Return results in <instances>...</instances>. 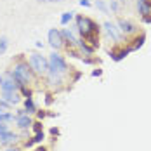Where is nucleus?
I'll return each instance as SVG.
<instances>
[{"mask_svg":"<svg viewBox=\"0 0 151 151\" xmlns=\"http://www.w3.org/2000/svg\"><path fill=\"white\" fill-rule=\"evenodd\" d=\"M76 28H78V31L83 37H87L91 33H99V28L96 26V23L92 19H89V17H83V16H78L76 17Z\"/></svg>","mask_w":151,"mask_h":151,"instance_id":"f257e3e1","label":"nucleus"},{"mask_svg":"<svg viewBox=\"0 0 151 151\" xmlns=\"http://www.w3.org/2000/svg\"><path fill=\"white\" fill-rule=\"evenodd\" d=\"M49 42H50V45L54 47V49H59L63 45V35H61V31H58V30L49 31Z\"/></svg>","mask_w":151,"mask_h":151,"instance_id":"423d86ee","label":"nucleus"},{"mask_svg":"<svg viewBox=\"0 0 151 151\" xmlns=\"http://www.w3.org/2000/svg\"><path fill=\"white\" fill-rule=\"evenodd\" d=\"M104 28H106V31H108V35L109 37H113V40H120V31L116 30V26L113 24V23H109V21H106L104 23Z\"/></svg>","mask_w":151,"mask_h":151,"instance_id":"0eeeda50","label":"nucleus"},{"mask_svg":"<svg viewBox=\"0 0 151 151\" xmlns=\"http://www.w3.org/2000/svg\"><path fill=\"white\" fill-rule=\"evenodd\" d=\"M17 80L14 78V75H11V73H4V75H0V87H2V91L4 92H11V91H16L17 89Z\"/></svg>","mask_w":151,"mask_h":151,"instance_id":"20e7f679","label":"nucleus"},{"mask_svg":"<svg viewBox=\"0 0 151 151\" xmlns=\"http://www.w3.org/2000/svg\"><path fill=\"white\" fill-rule=\"evenodd\" d=\"M80 5H83V7H89V5H91V2H89V0H80Z\"/></svg>","mask_w":151,"mask_h":151,"instance_id":"5701e85b","label":"nucleus"},{"mask_svg":"<svg viewBox=\"0 0 151 151\" xmlns=\"http://www.w3.org/2000/svg\"><path fill=\"white\" fill-rule=\"evenodd\" d=\"M129 54V50L127 49H120V50H111V58L115 61H122L125 56Z\"/></svg>","mask_w":151,"mask_h":151,"instance_id":"ddd939ff","label":"nucleus"},{"mask_svg":"<svg viewBox=\"0 0 151 151\" xmlns=\"http://www.w3.org/2000/svg\"><path fill=\"white\" fill-rule=\"evenodd\" d=\"M37 151H45V150H44V148H38V150H37Z\"/></svg>","mask_w":151,"mask_h":151,"instance_id":"cd10ccee","label":"nucleus"},{"mask_svg":"<svg viewBox=\"0 0 151 151\" xmlns=\"http://www.w3.org/2000/svg\"><path fill=\"white\" fill-rule=\"evenodd\" d=\"M92 75H94V76H97V75H101V70H96V71H92Z\"/></svg>","mask_w":151,"mask_h":151,"instance_id":"a878e982","label":"nucleus"},{"mask_svg":"<svg viewBox=\"0 0 151 151\" xmlns=\"http://www.w3.org/2000/svg\"><path fill=\"white\" fill-rule=\"evenodd\" d=\"M136 42H137V44H136L134 47H132V49H139V47H141L142 44H144V35H141V37H139V38L136 40Z\"/></svg>","mask_w":151,"mask_h":151,"instance_id":"6ab92c4d","label":"nucleus"},{"mask_svg":"<svg viewBox=\"0 0 151 151\" xmlns=\"http://www.w3.org/2000/svg\"><path fill=\"white\" fill-rule=\"evenodd\" d=\"M7 44H9V42H7V38H5V37H2V38H0V54H4V52L7 50Z\"/></svg>","mask_w":151,"mask_h":151,"instance_id":"dca6fc26","label":"nucleus"},{"mask_svg":"<svg viewBox=\"0 0 151 151\" xmlns=\"http://www.w3.org/2000/svg\"><path fill=\"white\" fill-rule=\"evenodd\" d=\"M14 78L17 80V83L21 85V87H26L28 83L31 82V73L30 70H28V66L26 64H23V63H19V64H16L14 66Z\"/></svg>","mask_w":151,"mask_h":151,"instance_id":"f03ea898","label":"nucleus"},{"mask_svg":"<svg viewBox=\"0 0 151 151\" xmlns=\"http://www.w3.org/2000/svg\"><path fill=\"white\" fill-rule=\"evenodd\" d=\"M4 132H7V127L4 123H0V134H4Z\"/></svg>","mask_w":151,"mask_h":151,"instance_id":"393cba45","label":"nucleus"},{"mask_svg":"<svg viewBox=\"0 0 151 151\" xmlns=\"http://www.w3.org/2000/svg\"><path fill=\"white\" fill-rule=\"evenodd\" d=\"M33 130H35V132H40V130H42V125H40V123H33Z\"/></svg>","mask_w":151,"mask_h":151,"instance_id":"4be33fe9","label":"nucleus"},{"mask_svg":"<svg viewBox=\"0 0 151 151\" xmlns=\"http://www.w3.org/2000/svg\"><path fill=\"white\" fill-rule=\"evenodd\" d=\"M17 136L12 134V132H4V134H0V142L2 144H7V142H14Z\"/></svg>","mask_w":151,"mask_h":151,"instance_id":"f8f14e48","label":"nucleus"},{"mask_svg":"<svg viewBox=\"0 0 151 151\" xmlns=\"http://www.w3.org/2000/svg\"><path fill=\"white\" fill-rule=\"evenodd\" d=\"M40 2H61V0H40Z\"/></svg>","mask_w":151,"mask_h":151,"instance_id":"bb28decb","label":"nucleus"},{"mask_svg":"<svg viewBox=\"0 0 151 151\" xmlns=\"http://www.w3.org/2000/svg\"><path fill=\"white\" fill-rule=\"evenodd\" d=\"M71 17H73V12H64V14L61 16V23L63 24H68L71 21Z\"/></svg>","mask_w":151,"mask_h":151,"instance_id":"2eb2a0df","label":"nucleus"},{"mask_svg":"<svg viewBox=\"0 0 151 151\" xmlns=\"http://www.w3.org/2000/svg\"><path fill=\"white\" fill-rule=\"evenodd\" d=\"M96 5H97V9H99V11H103V12L108 11V9H106V5H104V2H101V0H97V2H96Z\"/></svg>","mask_w":151,"mask_h":151,"instance_id":"aec40b11","label":"nucleus"},{"mask_svg":"<svg viewBox=\"0 0 151 151\" xmlns=\"http://www.w3.org/2000/svg\"><path fill=\"white\" fill-rule=\"evenodd\" d=\"M30 66L37 71V73H47L49 71V63L44 56H40V54H31L30 56Z\"/></svg>","mask_w":151,"mask_h":151,"instance_id":"7ed1b4c3","label":"nucleus"},{"mask_svg":"<svg viewBox=\"0 0 151 151\" xmlns=\"http://www.w3.org/2000/svg\"><path fill=\"white\" fill-rule=\"evenodd\" d=\"M7 151H17V150H7Z\"/></svg>","mask_w":151,"mask_h":151,"instance_id":"c85d7f7f","label":"nucleus"},{"mask_svg":"<svg viewBox=\"0 0 151 151\" xmlns=\"http://www.w3.org/2000/svg\"><path fill=\"white\" fill-rule=\"evenodd\" d=\"M17 125H19L21 129H28V127H31L33 123H31V118L28 116V115H21V116L17 118Z\"/></svg>","mask_w":151,"mask_h":151,"instance_id":"9d476101","label":"nucleus"},{"mask_svg":"<svg viewBox=\"0 0 151 151\" xmlns=\"http://www.w3.org/2000/svg\"><path fill=\"white\" fill-rule=\"evenodd\" d=\"M61 35H63L66 40H70V44H76V42H78V40L75 38V35H73L70 30H63V31H61Z\"/></svg>","mask_w":151,"mask_h":151,"instance_id":"4468645a","label":"nucleus"},{"mask_svg":"<svg viewBox=\"0 0 151 151\" xmlns=\"http://www.w3.org/2000/svg\"><path fill=\"white\" fill-rule=\"evenodd\" d=\"M111 9H113V11H118V4L113 2V0H111Z\"/></svg>","mask_w":151,"mask_h":151,"instance_id":"b1692460","label":"nucleus"},{"mask_svg":"<svg viewBox=\"0 0 151 151\" xmlns=\"http://www.w3.org/2000/svg\"><path fill=\"white\" fill-rule=\"evenodd\" d=\"M24 106H26V109H28V113H33V111H35V104H33V101H31V97H28V99H26V103H24Z\"/></svg>","mask_w":151,"mask_h":151,"instance_id":"f3484780","label":"nucleus"},{"mask_svg":"<svg viewBox=\"0 0 151 151\" xmlns=\"http://www.w3.org/2000/svg\"><path fill=\"white\" fill-rule=\"evenodd\" d=\"M11 120H14L12 115H9V113H0V122H11Z\"/></svg>","mask_w":151,"mask_h":151,"instance_id":"a211bd4d","label":"nucleus"},{"mask_svg":"<svg viewBox=\"0 0 151 151\" xmlns=\"http://www.w3.org/2000/svg\"><path fill=\"white\" fill-rule=\"evenodd\" d=\"M7 108H9V103L0 99V111H4V109H7Z\"/></svg>","mask_w":151,"mask_h":151,"instance_id":"412c9836","label":"nucleus"},{"mask_svg":"<svg viewBox=\"0 0 151 151\" xmlns=\"http://www.w3.org/2000/svg\"><path fill=\"white\" fill-rule=\"evenodd\" d=\"M4 97H5V101H7L9 104H16V103H19V96H17V92L16 91L4 92Z\"/></svg>","mask_w":151,"mask_h":151,"instance_id":"1a4fd4ad","label":"nucleus"},{"mask_svg":"<svg viewBox=\"0 0 151 151\" xmlns=\"http://www.w3.org/2000/svg\"><path fill=\"white\" fill-rule=\"evenodd\" d=\"M137 9H139V12L141 14H150L151 12V0H139L137 2Z\"/></svg>","mask_w":151,"mask_h":151,"instance_id":"6e6552de","label":"nucleus"},{"mask_svg":"<svg viewBox=\"0 0 151 151\" xmlns=\"http://www.w3.org/2000/svg\"><path fill=\"white\" fill-rule=\"evenodd\" d=\"M118 26H120V30L123 31V33H132V31H134V24H132L130 21L120 19V21H118Z\"/></svg>","mask_w":151,"mask_h":151,"instance_id":"9b49d317","label":"nucleus"},{"mask_svg":"<svg viewBox=\"0 0 151 151\" xmlns=\"http://www.w3.org/2000/svg\"><path fill=\"white\" fill-rule=\"evenodd\" d=\"M49 64H50V71H54V73H64L66 71V63L64 59L61 58L59 54H50V61H49Z\"/></svg>","mask_w":151,"mask_h":151,"instance_id":"39448f33","label":"nucleus"}]
</instances>
